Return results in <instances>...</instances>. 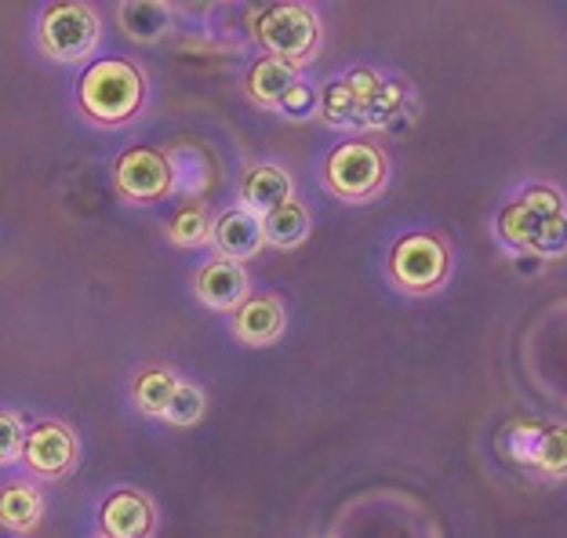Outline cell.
I'll list each match as a JSON object with an SVG mask.
<instances>
[{"label":"cell","mask_w":567,"mask_h":538,"mask_svg":"<svg viewBox=\"0 0 567 538\" xmlns=\"http://www.w3.org/2000/svg\"><path fill=\"white\" fill-rule=\"evenodd\" d=\"M495 234L506 248L535 259H557L567 251V200L553 186H524L502 204Z\"/></svg>","instance_id":"6da1fadb"},{"label":"cell","mask_w":567,"mask_h":538,"mask_svg":"<svg viewBox=\"0 0 567 538\" xmlns=\"http://www.w3.org/2000/svg\"><path fill=\"white\" fill-rule=\"evenodd\" d=\"M150 99V81L132 59H92L76 76V106L99 127H127Z\"/></svg>","instance_id":"7a4b0ae2"},{"label":"cell","mask_w":567,"mask_h":538,"mask_svg":"<svg viewBox=\"0 0 567 538\" xmlns=\"http://www.w3.org/2000/svg\"><path fill=\"white\" fill-rule=\"evenodd\" d=\"M251 37L262 48V55H274L291 62V66H306L320 48V19L309 4H295V0H277V4L251 11Z\"/></svg>","instance_id":"3957f363"},{"label":"cell","mask_w":567,"mask_h":538,"mask_svg":"<svg viewBox=\"0 0 567 538\" xmlns=\"http://www.w3.org/2000/svg\"><path fill=\"white\" fill-rule=\"evenodd\" d=\"M99 37L102 19L84 0H59V4H48L37 19V48H41L44 59L62 62V66H76V62L92 59Z\"/></svg>","instance_id":"277c9868"},{"label":"cell","mask_w":567,"mask_h":538,"mask_svg":"<svg viewBox=\"0 0 567 538\" xmlns=\"http://www.w3.org/2000/svg\"><path fill=\"white\" fill-rule=\"evenodd\" d=\"M320 175H324V186L339 200L364 204L375 200L390 183V157L368 138H346L324 157Z\"/></svg>","instance_id":"5b68a950"},{"label":"cell","mask_w":567,"mask_h":538,"mask_svg":"<svg viewBox=\"0 0 567 538\" xmlns=\"http://www.w3.org/2000/svg\"><path fill=\"white\" fill-rule=\"evenodd\" d=\"M502 452L513 466L524 473L546 480H564L567 477V426L564 422H538L524 418L513 422L502 437Z\"/></svg>","instance_id":"8992f818"},{"label":"cell","mask_w":567,"mask_h":538,"mask_svg":"<svg viewBox=\"0 0 567 538\" xmlns=\"http://www.w3.org/2000/svg\"><path fill=\"white\" fill-rule=\"evenodd\" d=\"M385 273L408 294H430L436 288H444V280L451 273V251L444 245V237L425 234V229L401 237L390 251Z\"/></svg>","instance_id":"52a82bcc"},{"label":"cell","mask_w":567,"mask_h":538,"mask_svg":"<svg viewBox=\"0 0 567 538\" xmlns=\"http://www.w3.org/2000/svg\"><path fill=\"white\" fill-rule=\"evenodd\" d=\"M76 463H81V441H76V433L66 426V422L44 418L25 430L19 466L25 469L30 480L59 484L76 469Z\"/></svg>","instance_id":"ba28073f"},{"label":"cell","mask_w":567,"mask_h":538,"mask_svg":"<svg viewBox=\"0 0 567 538\" xmlns=\"http://www.w3.org/2000/svg\"><path fill=\"white\" fill-rule=\"evenodd\" d=\"M339 81L357 106L360 132H364V127H390L396 117L408 113L411 87L401 81V76H390L382 70H371V66H353V70H346Z\"/></svg>","instance_id":"9c48e42d"},{"label":"cell","mask_w":567,"mask_h":538,"mask_svg":"<svg viewBox=\"0 0 567 538\" xmlns=\"http://www.w3.org/2000/svg\"><path fill=\"white\" fill-rule=\"evenodd\" d=\"M113 186L127 204H161L175 194L172 157L157 146H132L113 161Z\"/></svg>","instance_id":"30bf717a"},{"label":"cell","mask_w":567,"mask_h":538,"mask_svg":"<svg viewBox=\"0 0 567 538\" xmlns=\"http://www.w3.org/2000/svg\"><path fill=\"white\" fill-rule=\"evenodd\" d=\"M157 524V503L138 488H113L99 503L102 538H153Z\"/></svg>","instance_id":"8fae6325"},{"label":"cell","mask_w":567,"mask_h":538,"mask_svg":"<svg viewBox=\"0 0 567 538\" xmlns=\"http://www.w3.org/2000/svg\"><path fill=\"white\" fill-rule=\"evenodd\" d=\"M193 294H197L200 306H208L215 313H234L251 294V277L240 262L215 255V259H208L193 273Z\"/></svg>","instance_id":"7c38bea8"},{"label":"cell","mask_w":567,"mask_h":538,"mask_svg":"<svg viewBox=\"0 0 567 538\" xmlns=\"http://www.w3.org/2000/svg\"><path fill=\"white\" fill-rule=\"evenodd\" d=\"M212 245L215 251L223 255L229 262H248L255 259L262 248H266V237H262V219L251 215L248 208H226L215 215V226H212Z\"/></svg>","instance_id":"4fadbf2b"},{"label":"cell","mask_w":567,"mask_h":538,"mask_svg":"<svg viewBox=\"0 0 567 538\" xmlns=\"http://www.w3.org/2000/svg\"><path fill=\"white\" fill-rule=\"evenodd\" d=\"M229 328L244 345H274L288 328V313H284V302L277 294H248L234 310Z\"/></svg>","instance_id":"5bb4252c"},{"label":"cell","mask_w":567,"mask_h":538,"mask_svg":"<svg viewBox=\"0 0 567 538\" xmlns=\"http://www.w3.org/2000/svg\"><path fill=\"white\" fill-rule=\"evenodd\" d=\"M48 514V498L41 484L30 477H16L0 484V528L11 535H33Z\"/></svg>","instance_id":"9a60e30c"},{"label":"cell","mask_w":567,"mask_h":538,"mask_svg":"<svg viewBox=\"0 0 567 538\" xmlns=\"http://www.w3.org/2000/svg\"><path fill=\"white\" fill-rule=\"evenodd\" d=\"M237 194H240V208H248L251 215L262 219V215H269L295 197V183L277 164H251V168H244L240 175Z\"/></svg>","instance_id":"2e32d148"},{"label":"cell","mask_w":567,"mask_h":538,"mask_svg":"<svg viewBox=\"0 0 567 538\" xmlns=\"http://www.w3.org/2000/svg\"><path fill=\"white\" fill-rule=\"evenodd\" d=\"M302 81V70L291 66V62L274 59V55H259L244 73V92L262 110H277V102L291 92L295 84Z\"/></svg>","instance_id":"e0dca14e"},{"label":"cell","mask_w":567,"mask_h":538,"mask_svg":"<svg viewBox=\"0 0 567 538\" xmlns=\"http://www.w3.org/2000/svg\"><path fill=\"white\" fill-rule=\"evenodd\" d=\"M117 25L127 41L153 44L175 25V8L161 4V0H124L117 4Z\"/></svg>","instance_id":"ac0fdd59"},{"label":"cell","mask_w":567,"mask_h":538,"mask_svg":"<svg viewBox=\"0 0 567 538\" xmlns=\"http://www.w3.org/2000/svg\"><path fill=\"white\" fill-rule=\"evenodd\" d=\"M178 382H183V375H178L175 368H167V364L142 368L138 375L132 379V404H135V412L161 422L164 412H167V404H172L175 390H178Z\"/></svg>","instance_id":"d6986e66"},{"label":"cell","mask_w":567,"mask_h":538,"mask_svg":"<svg viewBox=\"0 0 567 538\" xmlns=\"http://www.w3.org/2000/svg\"><path fill=\"white\" fill-rule=\"evenodd\" d=\"M309 208L299 200V197H291L288 204H280V208H274L269 215H262V237H266V245L269 248H280V251H291V248H299L302 240L309 237Z\"/></svg>","instance_id":"ffe728a7"},{"label":"cell","mask_w":567,"mask_h":538,"mask_svg":"<svg viewBox=\"0 0 567 538\" xmlns=\"http://www.w3.org/2000/svg\"><path fill=\"white\" fill-rule=\"evenodd\" d=\"M212 226H215V215L204 208V204L189 200L167 219V240L186 251L204 248V245H212Z\"/></svg>","instance_id":"44dd1931"},{"label":"cell","mask_w":567,"mask_h":538,"mask_svg":"<svg viewBox=\"0 0 567 538\" xmlns=\"http://www.w3.org/2000/svg\"><path fill=\"white\" fill-rule=\"evenodd\" d=\"M204 415H208V393H204L197 382L183 379L161 422H164V426H172V430H193V426H200Z\"/></svg>","instance_id":"7402d4cb"},{"label":"cell","mask_w":567,"mask_h":538,"mask_svg":"<svg viewBox=\"0 0 567 538\" xmlns=\"http://www.w3.org/2000/svg\"><path fill=\"white\" fill-rule=\"evenodd\" d=\"M317 110H320V87L313 81H306V76L277 102V113L288 121H313Z\"/></svg>","instance_id":"603a6c76"},{"label":"cell","mask_w":567,"mask_h":538,"mask_svg":"<svg viewBox=\"0 0 567 538\" xmlns=\"http://www.w3.org/2000/svg\"><path fill=\"white\" fill-rule=\"evenodd\" d=\"M25 430H30V426H25L19 412H4V407H0V469L19 463Z\"/></svg>","instance_id":"cb8c5ba5"},{"label":"cell","mask_w":567,"mask_h":538,"mask_svg":"<svg viewBox=\"0 0 567 538\" xmlns=\"http://www.w3.org/2000/svg\"><path fill=\"white\" fill-rule=\"evenodd\" d=\"M99 538H102V535H99Z\"/></svg>","instance_id":"d4e9b609"}]
</instances>
